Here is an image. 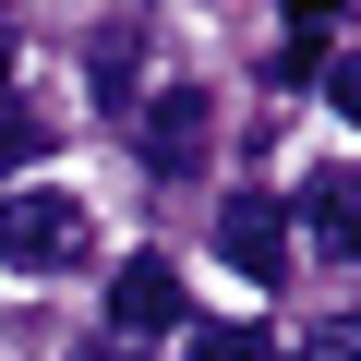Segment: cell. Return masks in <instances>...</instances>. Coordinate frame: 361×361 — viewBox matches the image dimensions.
Here are the masks:
<instances>
[{
    "mask_svg": "<svg viewBox=\"0 0 361 361\" xmlns=\"http://www.w3.org/2000/svg\"><path fill=\"white\" fill-rule=\"evenodd\" d=\"M0 265H13V277H61V265H85V205L49 193V180H13V193H0Z\"/></svg>",
    "mask_w": 361,
    "mask_h": 361,
    "instance_id": "1",
    "label": "cell"
},
{
    "mask_svg": "<svg viewBox=\"0 0 361 361\" xmlns=\"http://www.w3.org/2000/svg\"><path fill=\"white\" fill-rule=\"evenodd\" d=\"M217 253L277 289V265H289V205H277V193H229V205H217Z\"/></svg>",
    "mask_w": 361,
    "mask_h": 361,
    "instance_id": "4",
    "label": "cell"
},
{
    "mask_svg": "<svg viewBox=\"0 0 361 361\" xmlns=\"http://www.w3.org/2000/svg\"><path fill=\"white\" fill-rule=\"evenodd\" d=\"M205 145H217V109H205L193 85H157V97H145V169L180 180V169H205Z\"/></svg>",
    "mask_w": 361,
    "mask_h": 361,
    "instance_id": "3",
    "label": "cell"
},
{
    "mask_svg": "<svg viewBox=\"0 0 361 361\" xmlns=\"http://www.w3.org/2000/svg\"><path fill=\"white\" fill-rule=\"evenodd\" d=\"M85 361H145V349H121V337H97V349H85Z\"/></svg>",
    "mask_w": 361,
    "mask_h": 361,
    "instance_id": "10",
    "label": "cell"
},
{
    "mask_svg": "<svg viewBox=\"0 0 361 361\" xmlns=\"http://www.w3.org/2000/svg\"><path fill=\"white\" fill-rule=\"evenodd\" d=\"M49 145V121H25V109H0V193H13V169Z\"/></svg>",
    "mask_w": 361,
    "mask_h": 361,
    "instance_id": "7",
    "label": "cell"
},
{
    "mask_svg": "<svg viewBox=\"0 0 361 361\" xmlns=\"http://www.w3.org/2000/svg\"><path fill=\"white\" fill-rule=\"evenodd\" d=\"M325 97H337V121L361 133V49H349V61H325Z\"/></svg>",
    "mask_w": 361,
    "mask_h": 361,
    "instance_id": "8",
    "label": "cell"
},
{
    "mask_svg": "<svg viewBox=\"0 0 361 361\" xmlns=\"http://www.w3.org/2000/svg\"><path fill=\"white\" fill-rule=\"evenodd\" d=\"M193 361H277L265 325H193Z\"/></svg>",
    "mask_w": 361,
    "mask_h": 361,
    "instance_id": "6",
    "label": "cell"
},
{
    "mask_svg": "<svg viewBox=\"0 0 361 361\" xmlns=\"http://www.w3.org/2000/svg\"><path fill=\"white\" fill-rule=\"evenodd\" d=\"M313 361H361V325H337V337H325V349H313Z\"/></svg>",
    "mask_w": 361,
    "mask_h": 361,
    "instance_id": "9",
    "label": "cell"
},
{
    "mask_svg": "<svg viewBox=\"0 0 361 361\" xmlns=\"http://www.w3.org/2000/svg\"><path fill=\"white\" fill-rule=\"evenodd\" d=\"M109 325H121V349L169 337V325H180V265H169V253H133V265L109 277Z\"/></svg>",
    "mask_w": 361,
    "mask_h": 361,
    "instance_id": "2",
    "label": "cell"
},
{
    "mask_svg": "<svg viewBox=\"0 0 361 361\" xmlns=\"http://www.w3.org/2000/svg\"><path fill=\"white\" fill-rule=\"evenodd\" d=\"M301 229H313L337 265H361V169H325V180H301Z\"/></svg>",
    "mask_w": 361,
    "mask_h": 361,
    "instance_id": "5",
    "label": "cell"
}]
</instances>
